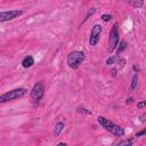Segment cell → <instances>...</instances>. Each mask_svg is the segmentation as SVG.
<instances>
[{
	"mask_svg": "<svg viewBox=\"0 0 146 146\" xmlns=\"http://www.w3.org/2000/svg\"><path fill=\"white\" fill-rule=\"evenodd\" d=\"M127 48H128V43H127V41H125V40H121V41L119 42L116 49H115V54L119 56V55H121Z\"/></svg>",
	"mask_w": 146,
	"mask_h": 146,
	"instance_id": "30bf717a",
	"label": "cell"
},
{
	"mask_svg": "<svg viewBox=\"0 0 146 146\" xmlns=\"http://www.w3.org/2000/svg\"><path fill=\"white\" fill-rule=\"evenodd\" d=\"M26 94H27V89L24 88V87H18V88L8 90V91H6L5 94H2L0 96V103L5 104V103H8V102L16 100L18 98L24 97Z\"/></svg>",
	"mask_w": 146,
	"mask_h": 146,
	"instance_id": "3957f363",
	"label": "cell"
},
{
	"mask_svg": "<svg viewBox=\"0 0 146 146\" xmlns=\"http://www.w3.org/2000/svg\"><path fill=\"white\" fill-rule=\"evenodd\" d=\"M100 19H102L103 22L107 23V22H110V21L112 19V15H111V14H103V15L100 16Z\"/></svg>",
	"mask_w": 146,
	"mask_h": 146,
	"instance_id": "e0dca14e",
	"label": "cell"
},
{
	"mask_svg": "<svg viewBox=\"0 0 146 146\" xmlns=\"http://www.w3.org/2000/svg\"><path fill=\"white\" fill-rule=\"evenodd\" d=\"M64 128H65V123H64L63 121L57 122V123L55 124V129H54V136H55V137L59 136V135L62 133V131L64 130Z\"/></svg>",
	"mask_w": 146,
	"mask_h": 146,
	"instance_id": "8fae6325",
	"label": "cell"
},
{
	"mask_svg": "<svg viewBox=\"0 0 146 146\" xmlns=\"http://www.w3.org/2000/svg\"><path fill=\"white\" fill-rule=\"evenodd\" d=\"M138 81H139V76L138 73H135L131 78V83H130V90H135L138 86Z\"/></svg>",
	"mask_w": 146,
	"mask_h": 146,
	"instance_id": "4fadbf2b",
	"label": "cell"
},
{
	"mask_svg": "<svg viewBox=\"0 0 146 146\" xmlns=\"http://www.w3.org/2000/svg\"><path fill=\"white\" fill-rule=\"evenodd\" d=\"M133 100H135V99H133L132 97H128V98L125 99V104H127V105H130V104L133 103Z\"/></svg>",
	"mask_w": 146,
	"mask_h": 146,
	"instance_id": "7402d4cb",
	"label": "cell"
},
{
	"mask_svg": "<svg viewBox=\"0 0 146 146\" xmlns=\"http://www.w3.org/2000/svg\"><path fill=\"white\" fill-rule=\"evenodd\" d=\"M66 145H67V143H64V141H60L57 144V146H66Z\"/></svg>",
	"mask_w": 146,
	"mask_h": 146,
	"instance_id": "cb8c5ba5",
	"label": "cell"
},
{
	"mask_svg": "<svg viewBox=\"0 0 146 146\" xmlns=\"http://www.w3.org/2000/svg\"><path fill=\"white\" fill-rule=\"evenodd\" d=\"M97 122L104 130H106L107 132H110L111 135H113L115 137H123L124 133H125L124 129L121 125L114 123L113 121H111L110 119H107V117H105L103 115H98L97 116Z\"/></svg>",
	"mask_w": 146,
	"mask_h": 146,
	"instance_id": "6da1fadb",
	"label": "cell"
},
{
	"mask_svg": "<svg viewBox=\"0 0 146 146\" xmlns=\"http://www.w3.org/2000/svg\"><path fill=\"white\" fill-rule=\"evenodd\" d=\"M137 107H138V108H144V107H146V99L138 102V103H137Z\"/></svg>",
	"mask_w": 146,
	"mask_h": 146,
	"instance_id": "d6986e66",
	"label": "cell"
},
{
	"mask_svg": "<svg viewBox=\"0 0 146 146\" xmlns=\"http://www.w3.org/2000/svg\"><path fill=\"white\" fill-rule=\"evenodd\" d=\"M34 63H35L34 57L31 56V55H27V56H25V57L22 59V66H23L24 68H30V67H32V66L34 65Z\"/></svg>",
	"mask_w": 146,
	"mask_h": 146,
	"instance_id": "ba28073f",
	"label": "cell"
},
{
	"mask_svg": "<svg viewBox=\"0 0 146 146\" xmlns=\"http://www.w3.org/2000/svg\"><path fill=\"white\" fill-rule=\"evenodd\" d=\"M86 60V54L82 50H73L67 55L66 64L70 68L76 70Z\"/></svg>",
	"mask_w": 146,
	"mask_h": 146,
	"instance_id": "7a4b0ae2",
	"label": "cell"
},
{
	"mask_svg": "<svg viewBox=\"0 0 146 146\" xmlns=\"http://www.w3.org/2000/svg\"><path fill=\"white\" fill-rule=\"evenodd\" d=\"M145 135H146V128H143L141 130H139V131L136 132L135 137H144Z\"/></svg>",
	"mask_w": 146,
	"mask_h": 146,
	"instance_id": "ac0fdd59",
	"label": "cell"
},
{
	"mask_svg": "<svg viewBox=\"0 0 146 146\" xmlns=\"http://www.w3.org/2000/svg\"><path fill=\"white\" fill-rule=\"evenodd\" d=\"M103 32V26L100 24H95L90 31V35H89V44L91 47H96L100 40V35Z\"/></svg>",
	"mask_w": 146,
	"mask_h": 146,
	"instance_id": "52a82bcc",
	"label": "cell"
},
{
	"mask_svg": "<svg viewBox=\"0 0 146 146\" xmlns=\"http://www.w3.org/2000/svg\"><path fill=\"white\" fill-rule=\"evenodd\" d=\"M145 121H146V113H144V114H141V115H140V122H143V123H144Z\"/></svg>",
	"mask_w": 146,
	"mask_h": 146,
	"instance_id": "603a6c76",
	"label": "cell"
},
{
	"mask_svg": "<svg viewBox=\"0 0 146 146\" xmlns=\"http://www.w3.org/2000/svg\"><path fill=\"white\" fill-rule=\"evenodd\" d=\"M119 42H120L119 23L115 22L112 25V27L110 30V34H108V44H107V51H108V54H112L113 51H115Z\"/></svg>",
	"mask_w": 146,
	"mask_h": 146,
	"instance_id": "277c9868",
	"label": "cell"
},
{
	"mask_svg": "<svg viewBox=\"0 0 146 146\" xmlns=\"http://www.w3.org/2000/svg\"><path fill=\"white\" fill-rule=\"evenodd\" d=\"M96 11H97V9H96L95 7H92V8H89V9L87 10V14H86V16H84L83 21L81 22V25H82V24H84V23H86V22H87V21H88L90 17H92V16L96 14Z\"/></svg>",
	"mask_w": 146,
	"mask_h": 146,
	"instance_id": "7c38bea8",
	"label": "cell"
},
{
	"mask_svg": "<svg viewBox=\"0 0 146 146\" xmlns=\"http://www.w3.org/2000/svg\"><path fill=\"white\" fill-rule=\"evenodd\" d=\"M124 2L130 5L131 7H133L136 9H140L144 6V0H124Z\"/></svg>",
	"mask_w": 146,
	"mask_h": 146,
	"instance_id": "9c48e42d",
	"label": "cell"
},
{
	"mask_svg": "<svg viewBox=\"0 0 146 146\" xmlns=\"http://www.w3.org/2000/svg\"><path fill=\"white\" fill-rule=\"evenodd\" d=\"M22 9H10V10H1L0 11V23L9 22L15 18H18L19 16L23 15Z\"/></svg>",
	"mask_w": 146,
	"mask_h": 146,
	"instance_id": "8992f818",
	"label": "cell"
},
{
	"mask_svg": "<svg viewBox=\"0 0 146 146\" xmlns=\"http://www.w3.org/2000/svg\"><path fill=\"white\" fill-rule=\"evenodd\" d=\"M132 144H133V140H132V139H123V140L119 141L116 145H117V146H123V145L130 146V145H132Z\"/></svg>",
	"mask_w": 146,
	"mask_h": 146,
	"instance_id": "2e32d148",
	"label": "cell"
},
{
	"mask_svg": "<svg viewBox=\"0 0 146 146\" xmlns=\"http://www.w3.org/2000/svg\"><path fill=\"white\" fill-rule=\"evenodd\" d=\"M132 71H133L135 73H139V72H140V67H139L137 64H133V65H132Z\"/></svg>",
	"mask_w": 146,
	"mask_h": 146,
	"instance_id": "ffe728a7",
	"label": "cell"
},
{
	"mask_svg": "<svg viewBox=\"0 0 146 146\" xmlns=\"http://www.w3.org/2000/svg\"><path fill=\"white\" fill-rule=\"evenodd\" d=\"M44 91H46V88H44L43 82L39 81V82L33 84V87L30 91V100L34 106H36L40 103V100L43 98Z\"/></svg>",
	"mask_w": 146,
	"mask_h": 146,
	"instance_id": "5b68a950",
	"label": "cell"
},
{
	"mask_svg": "<svg viewBox=\"0 0 146 146\" xmlns=\"http://www.w3.org/2000/svg\"><path fill=\"white\" fill-rule=\"evenodd\" d=\"M117 60H119V56H117V55H112V56H110V57L106 59V65L112 66V65H114Z\"/></svg>",
	"mask_w": 146,
	"mask_h": 146,
	"instance_id": "9a60e30c",
	"label": "cell"
},
{
	"mask_svg": "<svg viewBox=\"0 0 146 146\" xmlns=\"http://www.w3.org/2000/svg\"><path fill=\"white\" fill-rule=\"evenodd\" d=\"M117 71H119V70H117L116 67H114V68H112V70H111V74H112V76H113V78H115V76H116Z\"/></svg>",
	"mask_w": 146,
	"mask_h": 146,
	"instance_id": "44dd1931",
	"label": "cell"
},
{
	"mask_svg": "<svg viewBox=\"0 0 146 146\" xmlns=\"http://www.w3.org/2000/svg\"><path fill=\"white\" fill-rule=\"evenodd\" d=\"M75 111H76V113L82 114V115H91V114H92L91 110H88V108H86V107H83V106H78Z\"/></svg>",
	"mask_w": 146,
	"mask_h": 146,
	"instance_id": "5bb4252c",
	"label": "cell"
}]
</instances>
